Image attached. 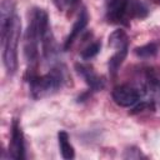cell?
Listing matches in <instances>:
<instances>
[{
    "mask_svg": "<svg viewBox=\"0 0 160 160\" xmlns=\"http://www.w3.org/2000/svg\"><path fill=\"white\" fill-rule=\"evenodd\" d=\"M21 35V21L18 15L14 16L11 24L1 31L2 61L9 74H14L18 69V45Z\"/></svg>",
    "mask_w": 160,
    "mask_h": 160,
    "instance_id": "1",
    "label": "cell"
},
{
    "mask_svg": "<svg viewBox=\"0 0 160 160\" xmlns=\"http://www.w3.org/2000/svg\"><path fill=\"white\" fill-rule=\"evenodd\" d=\"M64 81V72L59 68L51 69L45 75H32L29 78L31 95L34 99L52 95L62 86Z\"/></svg>",
    "mask_w": 160,
    "mask_h": 160,
    "instance_id": "2",
    "label": "cell"
},
{
    "mask_svg": "<svg viewBox=\"0 0 160 160\" xmlns=\"http://www.w3.org/2000/svg\"><path fill=\"white\" fill-rule=\"evenodd\" d=\"M111 95H112L114 101L118 105L129 108V106L135 105L139 101V99L141 96V91L135 86L124 84V85H119V86L114 88Z\"/></svg>",
    "mask_w": 160,
    "mask_h": 160,
    "instance_id": "3",
    "label": "cell"
},
{
    "mask_svg": "<svg viewBox=\"0 0 160 160\" xmlns=\"http://www.w3.org/2000/svg\"><path fill=\"white\" fill-rule=\"evenodd\" d=\"M9 152H10V156L16 160H22L25 158L24 134L16 119L12 120V125H11V140L9 145Z\"/></svg>",
    "mask_w": 160,
    "mask_h": 160,
    "instance_id": "4",
    "label": "cell"
},
{
    "mask_svg": "<svg viewBox=\"0 0 160 160\" xmlns=\"http://www.w3.org/2000/svg\"><path fill=\"white\" fill-rule=\"evenodd\" d=\"M76 70L79 72V75H81L84 78V80L86 81V84L90 86L91 90L94 91H100L104 89V80L94 71L91 65H86V64H76Z\"/></svg>",
    "mask_w": 160,
    "mask_h": 160,
    "instance_id": "5",
    "label": "cell"
},
{
    "mask_svg": "<svg viewBox=\"0 0 160 160\" xmlns=\"http://www.w3.org/2000/svg\"><path fill=\"white\" fill-rule=\"evenodd\" d=\"M88 22H89V15H88L86 9L82 8V9L80 10V12H79V16H78L76 21L74 22V25H72V28H71V30H70L69 36L66 38V41H65V44H64V49H65V50H69V49H70V46L72 45V42L75 41V39L79 36V34L86 28Z\"/></svg>",
    "mask_w": 160,
    "mask_h": 160,
    "instance_id": "6",
    "label": "cell"
},
{
    "mask_svg": "<svg viewBox=\"0 0 160 160\" xmlns=\"http://www.w3.org/2000/svg\"><path fill=\"white\" fill-rule=\"evenodd\" d=\"M15 2L14 0H2L0 8V31L5 30L15 16Z\"/></svg>",
    "mask_w": 160,
    "mask_h": 160,
    "instance_id": "7",
    "label": "cell"
},
{
    "mask_svg": "<svg viewBox=\"0 0 160 160\" xmlns=\"http://www.w3.org/2000/svg\"><path fill=\"white\" fill-rule=\"evenodd\" d=\"M41 44H42V54L44 58L48 60H51L55 58V55L58 54V46L55 42V39L51 34V30H49L44 38L41 39Z\"/></svg>",
    "mask_w": 160,
    "mask_h": 160,
    "instance_id": "8",
    "label": "cell"
},
{
    "mask_svg": "<svg viewBox=\"0 0 160 160\" xmlns=\"http://www.w3.org/2000/svg\"><path fill=\"white\" fill-rule=\"evenodd\" d=\"M109 45L115 50H119V49H122L125 46H129V39H128L126 32L124 30H121V29L112 31L110 34V36H109Z\"/></svg>",
    "mask_w": 160,
    "mask_h": 160,
    "instance_id": "9",
    "label": "cell"
},
{
    "mask_svg": "<svg viewBox=\"0 0 160 160\" xmlns=\"http://www.w3.org/2000/svg\"><path fill=\"white\" fill-rule=\"evenodd\" d=\"M58 139H59V145H60V151L64 159L70 160L75 156L74 152V148L71 146V144L69 142V135L66 131H59L58 134Z\"/></svg>",
    "mask_w": 160,
    "mask_h": 160,
    "instance_id": "10",
    "label": "cell"
},
{
    "mask_svg": "<svg viewBox=\"0 0 160 160\" xmlns=\"http://www.w3.org/2000/svg\"><path fill=\"white\" fill-rule=\"evenodd\" d=\"M128 50H129V46H125L122 49H119L116 50V52L109 59V71L111 75H115L120 68V65L122 64V61L125 60L126 55H128Z\"/></svg>",
    "mask_w": 160,
    "mask_h": 160,
    "instance_id": "11",
    "label": "cell"
},
{
    "mask_svg": "<svg viewBox=\"0 0 160 160\" xmlns=\"http://www.w3.org/2000/svg\"><path fill=\"white\" fill-rule=\"evenodd\" d=\"M135 55L138 58H141V59H150V58H154L156 54H158V45L155 42H149L146 45H142V46H139L134 50Z\"/></svg>",
    "mask_w": 160,
    "mask_h": 160,
    "instance_id": "12",
    "label": "cell"
},
{
    "mask_svg": "<svg viewBox=\"0 0 160 160\" xmlns=\"http://www.w3.org/2000/svg\"><path fill=\"white\" fill-rule=\"evenodd\" d=\"M100 49H101V44L100 42H92V44H90L89 46H86L82 51H81V58L84 59V60H90V59H92L95 55H98L99 54V51H100Z\"/></svg>",
    "mask_w": 160,
    "mask_h": 160,
    "instance_id": "13",
    "label": "cell"
},
{
    "mask_svg": "<svg viewBox=\"0 0 160 160\" xmlns=\"http://www.w3.org/2000/svg\"><path fill=\"white\" fill-rule=\"evenodd\" d=\"M124 158H125V159H140V158H145V156L141 154V151H140L139 149H136V148H130V149H128V150L125 151Z\"/></svg>",
    "mask_w": 160,
    "mask_h": 160,
    "instance_id": "14",
    "label": "cell"
},
{
    "mask_svg": "<svg viewBox=\"0 0 160 160\" xmlns=\"http://www.w3.org/2000/svg\"><path fill=\"white\" fill-rule=\"evenodd\" d=\"M146 109H154V104L152 102H148V101H141L140 104H138L130 112L131 114H138V112H141Z\"/></svg>",
    "mask_w": 160,
    "mask_h": 160,
    "instance_id": "15",
    "label": "cell"
},
{
    "mask_svg": "<svg viewBox=\"0 0 160 160\" xmlns=\"http://www.w3.org/2000/svg\"><path fill=\"white\" fill-rule=\"evenodd\" d=\"M52 1H54L55 6H56L59 10H62V9L65 8L66 2H68V0H52Z\"/></svg>",
    "mask_w": 160,
    "mask_h": 160,
    "instance_id": "16",
    "label": "cell"
},
{
    "mask_svg": "<svg viewBox=\"0 0 160 160\" xmlns=\"http://www.w3.org/2000/svg\"><path fill=\"white\" fill-rule=\"evenodd\" d=\"M69 1H70L71 5H76V4L79 2V0H69Z\"/></svg>",
    "mask_w": 160,
    "mask_h": 160,
    "instance_id": "17",
    "label": "cell"
}]
</instances>
